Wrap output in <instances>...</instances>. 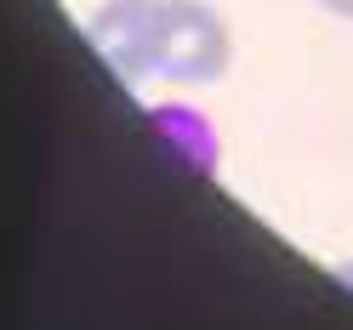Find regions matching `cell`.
<instances>
[{"label": "cell", "instance_id": "7a4b0ae2", "mask_svg": "<svg viewBox=\"0 0 353 330\" xmlns=\"http://www.w3.org/2000/svg\"><path fill=\"white\" fill-rule=\"evenodd\" d=\"M154 125H160V137L183 154V165H194L200 177L216 171L223 143H216V125L200 114V108H188V103H154Z\"/></svg>", "mask_w": 353, "mask_h": 330}, {"label": "cell", "instance_id": "277c9868", "mask_svg": "<svg viewBox=\"0 0 353 330\" xmlns=\"http://www.w3.org/2000/svg\"><path fill=\"white\" fill-rule=\"evenodd\" d=\"M342 285H347V291H353V262H342V274H336Z\"/></svg>", "mask_w": 353, "mask_h": 330}, {"label": "cell", "instance_id": "3957f363", "mask_svg": "<svg viewBox=\"0 0 353 330\" xmlns=\"http://www.w3.org/2000/svg\"><path fill=\"white\" fill-rule=\"evenodd\" d=\"M319 6H325L330 17H353V0H319Z\"/></svg>", "mask_w": 353, "mask_h": 330}, {"label": "cell", "instance_id": "6da1fadb", "mask_svg": "<svg viewBox=\"0 0 353 330\" xmlns=\"http://www.w3.org/2000/svg\"><path fill=\"white\" fill-rule=\"evenodd\" d=\"M85 40L125 85H211L234 63V34L205 0H103Z\"/></svg>", "mask_w": 353, "mask_h": 330}]
</instances>
